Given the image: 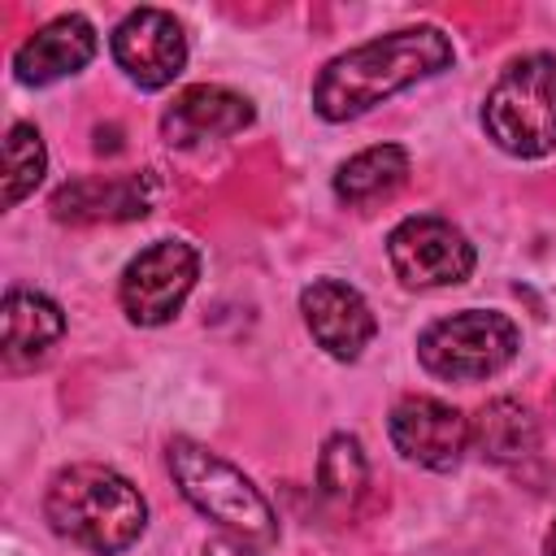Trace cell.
Returning <instances> with one entry per match:
<instances>
[{
    "mask_svg": "<svg viewBox=\"0 0 556 556\" xmlns=\"http://www.w3.org/2000/svg\"><path fill=\"white\" fill-rule=\"evenodd\" d=\"M96 48H100L96 26L83 13H61V17L43 22L30 39L17 43V52H13V78L22 87H48V83L74 78V74H83L91 65Z\"/></svg>",
    "mask_w": 556,
    "mask_h": 556,
    "instance_id": "cell-12",
    "label": "cell"
},
{
    "mask_svg": "<svg viewBox=\"0 0 556 556\" xmlns=\"http://www.w3.org/2000/svg\"><path fill=\"white\" fill-rule=\"evenodd\" d=\"M256 122V109L243 91H230L222 83H195L174 96V104L161 113V135L169 148H195L208 139L239 135Z\"/></svg>",
    "mask_w": 556,
    "mask_h": 556,
    "instance_id": "cell-13",
    "label": "cell"
},
{
    "mask_svg": "<svg viewBox=\"0 0 556 556\" xmlns=\"http://www.w3.org/2000/svg\"><path fill=\"white\" fill-rule=\"evenodd\" d=\"M387 434H391V447L408 465H421L430 473L456 469L465 460V452L473 447L469 443V417L439 395L395 400V408L387 417Z\"/></svg>",
    "mask_w": 556,
    "mask_h": 556,
    "instance_id": "cell-8",
    "label": "cell"
},
{
    "mask_svg": "<svg viewBox=\"0 0 556 556\" xmlns=\"http://www.w3.org/2000/svg\"><path fill=\"white\" fill-rule=\"evenodd\" d=\"M387 261L395 278L408 291H434V287H456L473 274L478 252L460 226L434 213H417L391 226L387 235Z\"/></svg>",
    "mask_w": 556,
    "mask_h": 556,
    "instance_id": "cell-7",
    "label": "cell"
},
{
    "mask_svg": "<svg viewBox=\"0 0 556 556\" xmlns=\"http://www.w3.org/2000/svg\"><path fill=\"white\" fill-rule=\"evenodd\" d=\"M521 330L500 308H460L417 334V361L443 382H482L513 365Z\"/></svg>",
    "mask_w": 556,
    "mask_h": 556,
    "instance_id": "cell-5",
    "label": "cell"
},
{
    "mask_svg": "<svg viewBox=\"0 0 556 556\" xmlns=\"http://www.w3.org/2000/svg\"><path fill=\"white\" fill-rule=\"evenodd\" d=\"M543 556H556V521H552V530H547V539H543Z\"/></svg>",
    "mask_w": 556,
    "mask_h": 556,
    "instance_id": "cell-20",
    "label": "cell"
},
{
    "mask_svg": "<svg viewBox=\"0 0 556 556\" xmlns=\"http://www.w3.org/2000/svg\"><path fill=\"white\" fill-rule=\"evenodd\" d=\"M456 48L452 35L417 22V26H400L387 35H374L339 56H330L317 78H313V113L321 122H352L365 117L369 109H378L382 100L452 70Z\"/></svg>",
    "mask_w": 556,
    "mask_h": 556,
    "instance_id": "cell-1",
    "label": "cell"
},
{
    "mask_svg": "<svg viewBox=\"0 0 556 556\" xmlns=\"http://www.w3.org/2000/svg\"><path fill=\"white\" fill-rule=\"evenodd\" d=\"M161 182L152 169L126 174H78L52 191V217L65 226H100V222H139L152 213Z\"/></svg>",
    "mask_w": 556,
    "mask_h": 556,
    "instance_id": "cell-10",
    "label": "cell"
},
{
    "mask_svg": "<svg viewBox=\"0 0 556 556\" xmlns=\"http://www.w3.org/2000/svg\"><path fill=\"white\" fill-rule=\"evenodd\" d=\"M43 174H48V148L39 126L13 122L4 135V208H17L26 195H35Z\"/></svg>",
    "mask_w": 556,
    "mask_h": 556,
    "instance_id": "cell-18",
    "label": "cell"
},
{
    "mask_svg": "<svg viewBox=\"0 0 556 556\" xmlns=\"http://www.w3.org/2000/svg\"><path fill=\"white\" fill-rule=\"evenodd\" d=\"M369 486V460H365V447L356 434H330L321 443V456H317V491L334 504V508H356L361 495Z\"/></svg>",
    "mask_w": 556,
    "mask_h": 556,
    "instance_id": "cell-17",
    "label": "cell"
},
{
    "mask_svg": "<svg viewBox=\"0 0 556 556\" xmlns=\"http://www.w3.org/2000/svg\"><path fill=\"white\" fill-rule=\"evenodd\" d=\"M195 278L200 252L187 239H152L126 261L117 278V304L135 326H165L187 304Z\"/></svg>",
    "mask_w": 556,
    "mask_h": 556,
    "instance_id": "cell-6",
    "label": "cell"
},
{
    "mask_svg": "<svg viewBox=\"0 0 556 556\" xmlns=\"http://www.w3.org/2000/svg\"><path fill=\"white\" fill-rule=\"evenodd\" d=\"M486 139L517 156L539 161L556 152V56L521 52L513 56L482 96Z\"/></svg>",
    "mask_w": 556,
    "mask_h": 556,
    "instance_id": "cell-4",
    "label": "cell"
},
{
    "mask_svg": "<svg viewBox=\"0 0 556 556\" xmlns=\"http://www.w3.org/2000/svg\"><path fill=\"white\" fill-rule=\"evenodd\" d=\"M0 326H4V339H0L4 369L22 374V369H35L61 343L65 313L52 295H43L35 287H9L0 300Z\"/></svg>",
    "mask_w": 556,
    "mask_h": 556,
    "instance_id": "cell-14",
    "label": "cell"
},
{
    "mask_svg": "<svg viewBox=\"0 0 556 556\" xmlns=\"http://www.w3.org/2000/svg\"><path fill=\"white\" fill-rule=\"evenodd\" d=\"M300 317L313 343L334 361H361L378 334V317L369 300L343 278H313L300 291Z\"/></svg>",
    "mask_w": 556,
    "mask_h": 556,
    "instance_id": "cell-11",
    "label": "cell"
},
{
    "mask_svg": "<svg viewBox=\"0 0 556 556\" xmlns=\"http://www.w3.org/2000/svg\"><path fill=\"white\" fill-rule=\"evenodd\" d=\"M204 556H261V552H252V543H239V539H208Z\"/></svg>",
    "mask_w": 556,
    "mask_h": 556,
    "instance_id": "cell-19",
    "label": "cell"
},
{
    "mask_svg": "<svg viewBox=\"0 0 556 556\" xmlns=\"http://www.w3.org/2000/svg\"><path fill=\"white\" fill-rule=\"evenodd\" d=\"M408 178V152L400 143H374V148H361L356 156H348L339 169H334V195L352 208H365V204H378L387 195H395Z\"/></svg>",
    "mask_w": 556,
    "mask_h": 556,
    "instance_id": "cell-16",
    "label": "cell"
},
{
    "mask_svg": "<svg viewBox=\"0 0 556 556\" xmlns=\"http://www.w3.org/2000/svg\"><path fill=\"white\" fill-rule=\"evenodd\" d=\"M469 443L491 465H521L539 452V417L513 395H495L469 417Z\"/></svg>",
    "mask_w": 556,
    "mask_h": 556,
    "instance_id": "cell-15",
    "label": "cell"
},
{
    "mask_svg": "<svg viewBox=\"0 0 556 556\" xmlns=\"http://www.w3.org/2000/svg\"><path fill=\"white\" fill-rule=\"evenodd\" d=\"M165 469H169L174 486L182 491V500L200 517H208L222 530H230V539L252 543V547H265V543L278 539V513H274V504L222 452H213V447L178 434V439L165 443Z\"/></svg>",
    "mask_w": 556,
    "mask_h": 556,
    "instance_id": "cell-3",
    "label": "cell"
},
{
    "mask_svg": "<svg viewBox=\"0 0 556 556\" xmlns=\"http://www.w3.org/2000/svg\"><path fill=\"white\" fill-rule=\"evenodd\" d=\"M109 52L139 91H161L187 70L182 22L165 9H130L109 35Z\"/></svg>",
    "mask_w": 556,
    "mask_h": 556,
    "instance_id": "cell-9",
    "label": "cell"
},
{
    "mask_svg": "<svg viewBox=\"0 0 556 556\" xmlns=\"http://www.w3.org/2000/svg\"><path fill=\"white\" fill-rule=\"evenodd\" d=\"M43 521L96 556L130 552L148 530V500L113 465H61L43 491Z\"/></svg>",
    "mask_w": 556,
    "mask_h": 556,
    "instance_id": "cell-2",
    "label": "cell"
}]
</instances>
